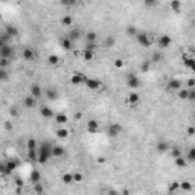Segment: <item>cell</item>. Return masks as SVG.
Instances as JSON below:
<instances>
[{
    "mask_svg": "<svg viewBox=\"0 0 195 195\" xmlns=\"http://www.w3.org/2000/svg\"><path fill=\"white\" fill-rule=\"evenodd\" d=\"M52 157H53V156H52V145L47 143V142L40 143V145H38V159H37V162H38L40 165H46Z\"/></svg>",
    "mask_w": 195,
    "mask_h": 195,
    "instance_id": "obj_1",
    "label": "cell"
},
{
    "mask_svg": "<svg viewBox=\"0 0 195 195\" xmlns=\"http://www.w3.org/2000/svg\"><path fill=\"white\" fill-rule=\"evenodd\" d=\"M14 47L8 43H0V56L2 58H12L14 56Z\"/></svg>",
    "mask_w": 195,
    "mask_h": 195,
    "instance_id": "obj_2",
    "label": "cell"
},
{
    "mask_svg": "<svg viewBox=\"0 0 195 195\" xmlns=\"http://www.w3.org/2000/svg\"><path fill=\"white\" fill-rule=\"evenodd\" d=\"M127 85L131 88V90H136L140 87V79L139 76H136L134 73H128L127 75Z\"/></svg>",
    "mask_w": 195,
    "mask_h": 195,
    "instance_id": "obj_3",
    "label": "cell"
},
{
    "mask_svg": "<svg viewBox=\"0 0 195 195\" xmlns=\"http://www.w3.org/2000/svg\"><path fill=\"white\" fill-rule=\"evenodd\" d=\"M122 133V125L121 124H110L108 125V128H107V134L110 136V137H118L119 134Z\"/></svg>",
    "mask_w": 195,
    "mask_h": 195,
    "instance_id": "obj_4",
    "label": "cell"
},
{
    "mask_svg": "<svg viewBox=\"0 0 195 195\" xmlns=\"http://www.w3.org/2000/svg\"><path fill=\"white\" fill-rule=\"evenodd\" d=\"M84 84H85V87L87 88H90V90H98L101 87V81L99 79H94V78H84Z\"/></svg>",
    "mask_w": 195,
    "mask_h": 195,
    "instance_id": "obj_5",
    "label": "cell"
},
{
    "mask_svg": "<svg viewBox=\"0 0 195 195\" xmlns=\"http://www.w3.org/2000/svg\"><path fill=\"white\" fill-rule=\"evenodd\" d=\"M157 43H159V47H162V49H166V47H169V46H171V43H172V38H171V35H168V34H163V35H160V37H159Z\"/></svg>",
    "mask_w": 195,
    "mask_h": 195,
    "instance_id": "obj_6",
    "label": "cell"
},
{
    "mask_svg": "<svg viewBox=\"0 0 195 195\" xmlns=\"http://www.w3.org/2000/svg\"><path fill=\"white\" fill-rule=\"evenodd\" d=\"M136 40H137V43H139L140 46H143V47H149V46H151V40H149V37H148L146 34L139 32V34L136 35Z\"/></svg>",
    "mask_w": 195,
    "mask_h": 195,
    "instance_id": "obj_7",
    "label": "cell"
},
{
    "mask_svg": "<svg viewBox=\"0 0 195 195\" xmlns=\"http://www.w3.org/2000/svg\"><path fill=\"white\" fill-rule=\"evenodd\" d=\"M87 133H90V134H94V133H98L99 131V122L98 121H94V119H90V121H87Z\"/></svg>",
    "mask_w": 195,
    "mask_h": 195,
    "instance_id": "obj_8",
    "label": "cell"
},
{
    "mask_svg": "<svg viewBox=\"0 0 195 195\" xmlns=\"http://www.w3.org/2000/svg\"><path fill=\"white\" fill-rule=\"evenodd\" d=\"M64 154H66L64 146H61V145H52V156H53V159H61Z\"/></svg>",
    "mask_w": 195,
    "mask_h": 195,
    "instance_id": "obj_9",
    "label": "cell"
},
{
    "mask_svg": "<svg viewBox=\"0 0 195 195\" xmlns=\"http://www.w3.org/2000/svg\"><path fill=\"white\" fill-rule=\"evenodd\" d=\"M35 104H37V98H34L32 94L23 98V107H25V108H34Z\"/></svg>",
    "mask_w": 195,
    "mask_h": 195,
    "instance_id": "obj_10",
    "label": "cell"
},
{
    "mask_svg": "<svg viewBox=\"0 0 195 195\" xmlns=\"http://www.w3.org/2000/svg\"><path fill=\"white\" fill-rule=\"evenodd\" d=\"M181 61H183L184 67H187L189 70L195 72V60H193V58H190V56H187V55H183V56H181Z\"/></svg>",
    "mask_w": 195,
    "mask_h": 195,
    "instance_id": "obj_11",
    "label": "cell"
},
{
    "mask_svg": "<svg viewBox=\"0 0 195 195\" xmlns=\"http://www.w3.org/2000/svg\"><path fill=\"white\" fill-rule=\"evenodd\" d=\"M84 75L82 73H79V72H76V73H73L72 76H70V82L73 84V85H81V84H84Z\"/></svg>",
    "mask_w": 195,
    "mask_h": 195,
    "instance_id": "obj_12",
    "label": "cell"
},
{
    "mask_svg": "<svg viewBox=\"0 0 195 195\" xmlns=\"http://www.w3.org/2000/svg\"><path fill=\"white\" fill-rule=\"evenodd\" d=\"M31 94H32L34 98H37V99H40L41 94H43L41 87H40L38 84H32V85H31Z\"/></svg>",
    "mask_w": 195,
    "mask_h": 195,
    "instance_id": "obj_13",
    "label": "cell"
},
{
    "mask_svg": "<svg viewBox=\"0 0 195 195\" xmlns=\"http://www.w3.org/2000/svg\"><path fill=\"white\" fill-rule=\"evenodd\" d=\"M5 32L11 37V38H15V37H19V29L14 26V25H6V28H5Z\"/></svg>",
    "mask_w": 195,
    "mask_h": 195,
    "instance_id": "obj_14",
    "label": "cell"
},
{
    "mask_svg": "<svg viewBox=\"0 0 195 195\" xmlns=\"http://www.w3.org/2000/svg\"><path fill=\"white\" fill-rule=\"evenodd\" d=\"M60 44H61V47H63L64 50H70L72 46H73V41H72L69 37H63V38L60 40Z\"/></svg>",
    "mask_w": 195,
    "mask_h": 195,
    "instance_id": "obj_15",
    "label": "cell"
},
{
    "mask_svg": "<svg viewBox=\"0 0 195 195\" xmlns=\"http://www.w3.org/2000/svg\"><path fill=\"white\" fill-rule=\"evenodd\" d=\"M139 99H140V96H139V93H136V91H131V93L128 94V98H127L128 104H130V105H133V107L139 102Z\"/></svg>",
    "mask_w": 195,
    "mask_h": 195,
    "instance_id": "obj_16",
    "label": "cell"
},
{
    "mask_svg": "<svg viewBox=\"0 0 195 195\" xmlns=\"http://www.w3.org/2000/svg\"><path fill=\"white\" fill-rule=\"evenodd\" d=\"M169 8L172 9V12L180 14V11H181V2H180V0H171V2H169Z\"/></svg>",
    "mask_w": 195,
    "mask_h": 195,
    "instance_id": "obj_17",
    "label": "cell"
},
{
    "mask_svg": "<svg viewBox=\"0 0 195 195\" xmlns=\"http://www.w3.org/2000/svg\"><path fill=\"white\" fill-rule=\"evenodd\" d=\"M181 85H183V84H181L178 79H169V81H168V88H169V90H180Z\"/></svg>",
    "mask_w": 195,
    "mask_h": 195,
    "instance_id": "obj_18",
    "label": "cell"
},
{
    "mask_svg": "<svg viewBox=\"0 0 195 195\" xmlns=\"http://www.w3.org/2000/svg\"><path fill=\"white\" fill-rule=\"evenodd\" d=\"M40 115H41L43 118H46V119H50V118H53V111H52L49 107H46V105H43V107L40 108Z\"/></svg>",
    "mask_w": 195,
    "mask_h": 195,
    "instance_id": "obj_19",
    "label": "cell"
},
{
    "mask_svg": "<svg viewBox=\"0 0 195 195\" xmlns=\"http://www.w3.org/2000/svg\"><path fill=\"white\" fill-rule=\"evenodd\" d=\"M61 180H63V183H64V184H72V183H75L73 172H64V174H63V177H61Z\"/></svg>",
    "mask_w": 195,
    "mask_h": 195,
    "instance_id": "obj_20",
    "label": "cell"
},
{
    "mask_svg": "<svg viewBox=\"0 0 195 195\" xmlns=\"http://www.w3.org/2000/svg\"><path fill=\"white\" fill-rule=\"evenodd\" d=\"M169 143L168 142H159L157 145H156V149H157V152H166V151H169Z\"/></svg>",
    "mask_w": 195,
    "mask_h": 195,
    "instance_id": "obj_21",
    "label": "cell"
},
{
    "mask_svg": "<svg viewBox=\"0 0 195 195\" xmlns=\"http://www.w3.org/2000/svg\"><path fill=\"white\" fill-rule=\"evenodd\" d=\"M22 55H23V58H25V61H31V60H34V52H32V49H29V47H25L23 49V52H22Z\"/></svg>",
    "mask_w": 195,
    "mask_h": 195,
    "instance_id": "obj_22",
    "label": "cell"
},
{
    "mask_svg": "<svg viewBox=\"0 0 195 195\" xmlns=\"http://www.w3.org/2000/svg\"><path fill=\"white\" fill-rule=\"evenodd\" d=\"M72 41H76V40H79L81 38V31L79 29H72L70 32H69V35H67Z\"/></svg>",
    "mask_w": 195,
    "mask_h": 195,
    "instance_id": "obj_23",
    "label": "cell"
},
{
    "mask_svg": "<svg viewBox=\"0 0 195 195\" xmlns=\"http://www.w3.org/2000/svg\"><path fill=\"white\" fill-rule=\"evenodd\" d=\"M186 160H187V163H189V162H190V163L195 162V146H192V148L187 149V152H186Z\"/></svg>",
    "mask_w": 195,
    "mask_h": 195,
    "instance_id": "obj_24",
    "label": "cell"
},
{
    "mask_svg": "<svg viewBox=\"0 0 195 195\" xmlns=\"http://www.w3.org/2000/svg\"><path fill=\"white\" fill-rule=\"evenodd\" d=\"M46 96H47V99L55 101L56 98H58V91H56L55 88H47V90H46Z\"/></svg>",
    "mask_w": 195,
    "mask_h": 195,
    "instance_id": "obj_25",
    "label": "cell"
},
{
    "mask_svg": "<svg viewBox=\"0 0 195 195\" xmlns=\"http://www.w3.org/2000/svg\"><path fill=\"white\" fill-rule=\"evenodd\" d=\"M85 41L87 43H98V34L96 32H87L85 34Z\"/></svg>",
    "mask_w": 195,
    "mask_h": 195,
    "instance_id": "obj_26",
    "label": "cell"
},
{
    "mask_svg": "<svg viewBox=\"0 0 195 195\" xmlns=\"http://www.w3.org/2000/svg\"><path fill=\"white\" fill-rule=\"evenodd\" d=\"M47 63H49L50 66H58V64L61 63V60H60L58 55H53V53H52V55L47 56Z\"/></svg>",
    "mask_w": 195,
    "mask_h": 195,
    "instance_id": "obj_27",
    "label": "cell"
},
{
    "mask_svg": "<svg viewBox=\"0 0 195 195\" xmlns=\"http://www.w3.org/2000/svg\"><path fill=\"white\" fill-rule=\"evenodd\" d=\"M29 180H31V183H40V180H41V174H40L38 171H32V172H31Z\"/></svg>",
    "mask_w": 195,
    "mask_h": 195,
    "instance_id": "obj_28",
    "label": "cell"
},
{
    "mask_svg": "<svg viewBox=\"0 0 195 195\" xmlns=\"http://www.w3.org/2000/svg\"><path fill=\"white\" fill-rule=\"evenodd\" d=\"M93 56H94V52H93V50H88V49H84V50H82V58H84L85 61H91Z\"/></svg>",
    "mask_w": 195,
    "mask_h": 195,
    "instance_id": "obj_29",
    "label": "cell"
},
{
    "mask_svg": "<svg viewBox=\"0 0 195 195\" xmlns=\"http://www.w3.org/2000/svg\"><path fill=\"white\" fill-rule=\"evenodd\" d=\"M55 122H56L58 125H63V124L67 122V116H66L64 113H58V115L55 116Z\"/></svg>",
    "mask_w": 195,
    "mask_h": 195,
    "instance_id": "obj_30",
    "label": "cell"
},
{
    "mask_svg": "<svg viewBox=\"0 0 195 195\" xmlns=\"http://www.w3.org/2000/svg\"><path fill=\"white\" fill-rule=\"evenodd\" d=\"M61 25L63 26H72L73 25V17L72 15H64L61 19Z\"/></svg>",
    "mask_w": 195,
    "mask_h": 195,
    "instance_id": "obj_31",
    "label": "cell"
},
{
    "mask_svg": "<svg viewBox=\"0 0 195 195\" xmlns=\"http://www.w3.org/2000/svg\"><path fill=\"white\" fill-rule=\"evenodd\" d=\"M56 137H60V139H67V137H69V130H66V128H58V130H56Z\"/></svg>",
    "mask_w": 195,
    "mask_h": 195,
    "instance_id": "obj_32",
    "label": "cell"
},
{
    "mask_svg": "<svg viewBox=\"0 0 195 195\" xmlns=\"http://www.w3.org/2000/svg\"><path fill=\"white\" fill-rule=\"evenodd\" d=\"M26 148L28 149H38V143H37V140L35 139H28V142H26Z\"/></svg>",
    "mask_w": 195,
    "mask_h": 195,
    "instance_id": "obj_33",
    "label": "cell"
},
{
    "mask_svg": "<svg viewBox=\"0 0 195 195\" xmlns=\"http://www.w3.org/2000/svg\"><path fill=\"white\" fill-rule=\"evenodd\" d=\"M175 160V165L178 166V168H184L186 165H187V160H186V157H183V156H180V157H177V159H174Z\"/></svg>",
    "mask_w": 195,
    "mask_h": 195,
    "instance_id": "obj_34",
    "label": "cell"
},
{
    "mask_svg": "<svg viewBox=\"0 0 195 195\" xmlns=\"http://www.w3.org/2000/svg\"><path fill=\"white\" fill-rule=\"evenodd\" d=\"M180 189L181 190H186V192H189V190H192V183L190 181H180Z\"/></svg>",
    "mask_w": 195,
    "mask_h": 195,
    "instance_id": "obj_35",
    "label": "cell"
},
{
    "mask_svg": "<svg viewBox=\"0 0 195 195\" xmlns=\"http://www.w3.org/2000/svg\"><path fill=\"white\" fill-rule=\"evenodd\" d=\"M169 151H171V157H172V159H177V157H180V156H181V151H180L177 146H171V148H169Z\"/></svg>",
    "mask_w": 195,
    "mask_h": 195,
    "instance_id": "obj_36",
    "label": "cell"
},
{
    "mask_svg": "<svg viewBox=\"0 0 195 195\" xmlns=\"http://www.w3.org/2000/svg\"><path fill=\"white\" fill-rule=\"evenodd\" d=\"M28 159L29 160H37L38 159V149H28Z\"/></svg>",
    "mask_w": 195,
    "mask_h": 195,
    "instance_id": "obj_37",
    "label": "cell"
},
{
    "mask_svg": "<svg viewBox=\"0 0 195 195\" xmlns=\"http://www.w3.org/2000/svg\"><path fill=\"white\" fill-rule=\"evenodd\" d=\"M6 166H8V171L12 172L17 169V162L15 160H6Z\"/></svg>",
    "mask_w": 195,
    "mask_h": 195,
    "instance_id": "obj_38",
    "label": "cell"
},
{
    "mask_svg": "<svg viewBox=\"0 0 195 195\" xmlns=\"http://www.w3.org/2000/svg\"><path fill=\"white\" fill-rule=\"evenodd\" d=\"M187 96H189V90H186V88H180L178 90V98L180 99H187Z\"/></svg>",
    "mask_w": 195,
    "mask_h": 195,
    "instance_id": "obj_39",
    "label": "cell"
},
{
    "mask_svg": "<svg viewBox=\"0 0 195 195\" xmlns=\"http://www.w3.org/2000/svg\"><path fill=\"white\" fill-rule=\"evenodd\" d=\"M127 34H128L130 37H134V38H136V35L139 34V31H137L134 26H128V28H127Z\"/></svg>",
    "mask_w": 195,
    "mask_h": 195,
    "instance_id": "obj_40",
    "label": "cell"
},
{
    "mask_svg": "<svg viewBox=\"0 0 195 195\" xmlns=\"http://www.w3.org/2000/svg\"><path fill=\"white\" fill-rule=\"evenodd\" d=\"M115 44H116V38H115V37L110 35V37L105 38V46H107V47H113Z\"/></svg>",
    "mask_w": 195,
    "mask_h": 195,
    "instance_id": "obj_41",
    "label": "cell"
},
{
    "mask_svg": "<svg viewBox=\"0 0 195 195\" xmlns=\"http://www.w3.org/2000/svg\"><path fill=\"white\" fill-rule=\"evenodd\" d=\"M162 58H163V56H162V53H160V52H154V53H152V56H151V63H160V61H162Z\"/></svg>",
    "mask_w": 195,
    "mask_h": 195,
    "instance_id": "obj_42",
    "label": "cell"
},
{
    "mask_svg": "<svg viewBox=\"0 0 195 195\" xmlns=\"http://www.w3.org/2000/svg\"><path fill=\"white\" fill-rule=\"evenodd\" d=\"M149 67H151V61H143L142 66H140V72L142 73H146L149 70Z\"/></svg>",
    "mask_w": 195,
    "mask_h": 195,
    "instance_id": "obj_43",
    "label": "cell"
},
{
    "mask_svg": "<svg viewBox=\"0 0 195 195\" xmlns=\"http://www.w3.org/2000/svg\"><path fill=\"white\" fill-rule=\"evenodd\" d=\"M0 174H2V175H8V174H11V172L8 171L6 162H3V163H0Z\"/></svg>",
    "mask_w": 195,
    "mask_h": 195,
    "instance_id": "obj_44",
    "label": "cell"
},
{
    "mask_svg": "<svg viewBox=\"0 0 195 195\" xmlns=\"http://www.w3.org/2000/svg\"><path fill=\"white\" fill-rule=\"evenodd\" d=\"M73 178H75V183H81V181L84 180V175H82L81 172L75 171V172H73Z\"/></svg>",
    "mask_w": 195,
    "mask_h": 195,
    "instance_id": "obj_45",
    "label": "cell"
},
{
    "mask_svg": "<svg viewBox=\"0 0 195 195\" xmlns=\"http://www.w3.org/2000/svg\"><path fill=\"white\" fill-rule=\"evenodd\" d=\"M180 189V181H172L171 184H169V192H175V190H178Z\"/></svg>",
    "mask_w": 195,
    "mask_h": 195,
    "instance_id": "obj_46",
    "label": "cell"
},
{
    "mask_svg": "<svg viewBox=\"0 0 195 195\" xmlns=\"http://www.w3.org/2000/svg\"><path fill=\"white\" fill-rule=\"evenodd\" d=\"M34 192H35V193H43V192H44V187H43L40 183H34Z\"/></svg>",
    "mask_w": 195,
    "mask_h": 195,
    "instance_id": "obj_47",
    "label": "cell"
},
{
    "mask_svg": "<svg viewBox=\"0 0 195 195\" xmlns=\"http://www.w3.org/2000/svg\"><path fill=\"white\" fill-rule=\"evenodd\" d=\"M143 5L146 8H152V6L157 5V0H143Z\"/></svg>",
    "mask_w": 195,
    "mask_h": 195,
    "instance_id": "obj_48",
    "label": "cell"
},
{
    "mask_svg": "<svg viewBox=\"0 0 195 195\" xmlns=\"http://www.w3.org/2000/svg\"><path fill=\"white\" fill-rule=\"evenodd\" d=\"M9 64V58H0V69H6Z\"/></svg>",
    "mask_w": 195,
    "mask_h": 195,
    "instance_id": "obj_49",
    "label": "cell"
},
{
    "mask_svg": "<svg viewBox=\"0 0 195 195\" xmlns=\"http://www.w3.org/2000/svg\"><path fill=\"white\" fill-rule=\"evenodd\" d=\"M8 79V72L6 69H0V81H6Z\"/></svg>",
    "mask_w": 195,
    "mask_h": 195,
    "instance_id": "obj_50",
    "label": "cell"
},
{
    "mask_svg": "<svg viewBox=\"0 0 195 195\" xmlns=\"http://www.w3.org/2000/svg\"><path fill=\"white\" fill-rule=\"evenodd\" d=\"M96 47H98V44H96V43H87V44H85V49L93 50V52L96 50Z\"/></svg>",
    "mask_w": 195,
    "mask_h": 195,
    "instance_id": "obj_51",
    "label": "cell"
},
{
    "mask_svg": "<svg viewBox=\"0 0 195 195\" xmlns=\"http://www.w3.org/2000/svg\"><path fill=\"white\" fill-rule=\"evenodd\" d=\"M115 67H116V69H122V67H124V61H122L121 58L115 60Z\"/></svg>",
    "mask_w": 195,
    "mask_h": 195,
    "instance_id": "obj_52",
    "label": "cell"
},
{
    "mask_svg": "<svg viewBox=\"0 0 195 195\" xmlns=\"http://www.w3.org/2000/svg\"><path fill=\"white\" fill-rule=\"evenodd\" d=\"M187 99H189V101H195V88H190V90H189Z\"/></svg>",
    "mask_w": 195,
    "mask_h": 195,
    "instance_id": "obj_53",
    "label": "cell"
},
{
    "mask_svg": "<svg viewBox=\"0 0 195 195\" xmlns=\"http://www.w3.org/2000/svg\"><path fill=\"white\" fill-rule=\"evenodd\" d=\"M186 84H187V87H189V88H193V87H195V78L187 79V82H186Z\"/></svg>",
    "mask_w": 195,
    "mask_h": 195,
    "instance_id": "obj_54",
    "label": "cell"
},
{
    "mask_svg": "<svg viewBox=\"0 0 195 195\" xmlns=\"http://www.w3.org/2000/svg\"><path fill=\"white\" fill-rule=\"evenodd\" d=\"M186 133H187V136H195V127H187Z\"/></svg>",
    "mask_w": 195,
    "mask_h": 195,
    "instance_id": "obj_55",
    "label": "cell"
},
{
    "mask_svg": "<svg viewBox=\"0 0 195 195\" xmlns=\"http://www.w3.org/2000/svg\"><path fill=\"white\" fill-rule=\"evenodd\" d=\"M9 38H11V37H9L6 32H3V34H2V40H0V43H6Z\"/></svg>",
    "mask_w": 195,
    "mask_h": 195,
    "instance_id": "obj_56",
    "label": "cell"
},
{
    "mask_svg": "<svg viewBox=\"0 0 195 195\" xmlns=\"http://www.w3.org/2000/svg\"><path fill=\"white\" fill-rule=\"evenodd\" d=\"M9 115H11L12 118H17V116H19V111H17V108H15V107H12V108L9 110Z\"/></svg>",
    "mask_w": 195,
    "mask_h": 195,
    "instance_id": "obj_57",
    "label": "cell"
},
{
    "mask_svg": "<svg viewBox=\"0 0 195 195\" xmlns=\"http://www.w3.org/2000/svg\"><path fill=\"white\" fill-rule=\"evenodd\" d=\"M60 3H61L63 6H70V3H69V0H60Z\"/></svg>",
    "mask_w": 195,
    "mask_h": 195,
    "instance_id": "obj_58",
    "label": "cell"
},
{
    "mask_svg": "<svg viewBox=\"0 0 195 195\" xmlns=\"http://www.w3.org/2000/svg\"><path fill=\"white\" fill-rule=\"evenodd\" d=\"M15 184L20 187V186H23V180L22 178H15Z\"/></svg>",
    "mask_w": 195,
    "mask_h": 195,
    "instance_id": "obj_59",
    "label": "cell"
},
{
    "mask_svg": "<svg viewBox=\"0 0 195 195\" xmlns=\"http://www.w3.org/2000/svg\"><path fill=\"white\" fill-rule=\"evenodd\" d=\"M69 3H70V6H75L79 3V0H69Z\"/></svg>",
    "mask_w": 195,
    "mask_h": 195,
    "instance_id": "obj_60",
    "label": "cell"
},
{
    "mask_svg": "<svg viewBox=\"0 0 195 195\" xmlns=\"http://www.w3.org/2000/svg\"><path fill=\"white\" fill-rule=\"evenodd\" d=\"M98 163H99V165H104V163H105V157H99V159H98Z\"/></svg>",
    "mask_w": 195,
    "mask_h": 195,
    "instance_id": "obj_61",
    "label": "cell"
},
{
    "mask_svg": "<svg viewBox=\"0 0 195 195\" xmlns=\"http://www.w3.org/2000/svg\"><path fill=\"white\" fill-rule=\"evenodd\" d=\"M5 128H6V130H12V124H11V122H6V124H5Z\"/></svg>",
    "mask_w": 195,
    "mask_h": 195,
    "instance_id": "obj_62",
    "label": "cell"
},
{
    "mask_svg": "<svg viewBox=\"0 0 195 195\" xmlns=\"http://www.w3.org/2000/svg\"><path fill=\"white\" fill-rule=\"evenodd\" d=\"M75 119H81V113H76L75 115Z\"/></svg>",
    "mask_w": 195,
    "mask_h": 195,
    "instance_id": "obj_63",
    "label": "cell"
},
{
    "mask_svg": "<svg viewBox=\"0 0 195 195\" xmlns=\"http://www.w3.org/2000/svg\"><path fill=\"white\" fill-rule=\"evenodd\" d=\"M193 118H195V110H193Z\"/></svg>",
    "mask_w": 195,
    "mask_h": 195,
    "instance_id": "obj_64",
    "label": "cell"
}]
</instances>
